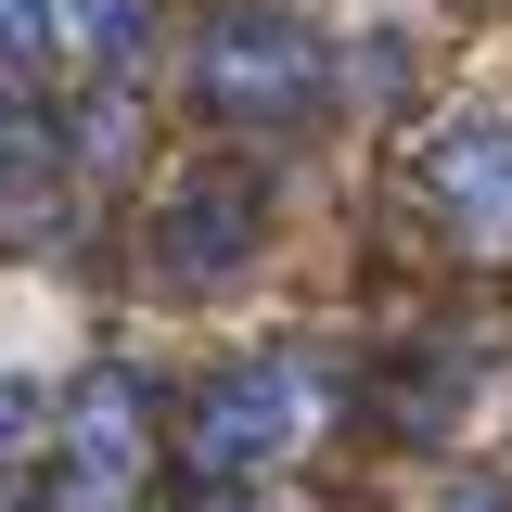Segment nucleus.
Returning a JSON list of instances; mask_svg holds the SVG:
<instances>
[{
  "mask_svg": "<svg viewBox=\"0 0 512 512\" xmlns=\"http://www.w3.org/2000/svg\"><path fill=\"white\" fill-rule=\"evenodd\" d=\"M26 436H39V397H26V384H0V461H13Z\"/></svg>",
  "mask_w": 512,
  "mask_h": 512,
  "instance_id": "obj_8",
  "label": "nucleus"
},
{
  "mask_svg": "<svg viewBox=\"0 0 512 512\" xmlns=\"http://www.w3.org/2000/svg\"><path fill=\"white\" fill-rule=\"evenodd\" d=\"M436 512H512L500 487H436Z\"/></svg>",
  "mask_w": 512,
  "mask_h": 512,
  "instance_id": "obj_9",
  "label": "nucleus"
},
{
  "mask_svg": "<svg viewBox=\"0 0 512 512\" xmlns=\"http://www.w3.org/2000/svg\"><path fill=\"white\" fill-rule=\"evenodd\" d=\"M295 436H308V372H282V359L218 372L205 410H192V461H205V474H256V461H282Z\"/></svg>",
  "mask_w": 512,
  "mask_h": 512,
  "instance_id": "obj_2",
  "label": "nucleus"
},
{
  "mask_svg": "<svg viewBox=\"0 0 512 512\" xmlns=\"http://www.w3.org/2000/svg\"><path fill=\"white\" fill-rule=\"evenodd\" d=\"M13 154H26V116H13V103H0V167H13Z\"/></svg>",
  "mask_w": 512,
  "mask_h": 512,
  "instance_id": "obj_10",
  "label": "nucleus"
},
{
  "mask_svg": "<svg viewBox=\"0 0 512 512\" xmlns=\"http://www.w3.org/2000/svg\"><path fill=\"white\" fill-rule=\"evenodd\" d=\"M128 384H90V410H77V487H116L128 461H141V436H128Z\"/></svg>",
  "mask_w": 512,
  "mask_h": 512,
  "instance_id": "obj_5",
  "label": "nucleus"
},
{
  "mask_svg": "<svg viewBox=\"0 0 512 512\" xmlns=\"http://www.w3.org/2000/svg\"><path fill=\"white\" fill-rule=\"evenodd\" d=\"M154 256H167V282H231L256 256V180H180L167 192V231H154Z\"/></svg>",
  "mask_w": 512,
  "mask_h": 512,
  "instance_id": "obj_4",
  "label": "nucleus"
},
{
  "mask_svg": "<svg viewBox=\"0 0 512 512\" xmlns=\"http://www.w3.org/2000/svg\"><path fill=\"white\" fill-rule=\"evenodd\" d=\"M423 205L461 244H512V116H448L423 141Z\"/></svg>",
  "mask_w": 512,
  "mask_h": 512,
  "instance_id": "obj_3",
  "label": "nucleus"
},
{
  "mask_svg": "<svg viewBox=\"0 0 512 512\" xmlns=\"http://www.w3.org/2000/svg\"><path fill=\"white\" fill-rule=\"evenodd\" d=\"M77 26H90L103 64H141V52H154V13H141V0H77Z\"/></svg>",
  "mask_w": 512,
  "mask_h": 512,
  "instance_id": "obj_6",
  "label": "nucleus"
},
{
  "mask_svg": "<svg viewBox=\"0 0 512 512\" xmlns=\"http://www.w3.org/2000/svg\"><path fill=\"white\" fill-rule=\"evenodd\" d=\"M52 39V0H0V52H39Z\"/></svg>",
  "mask_w": 512,
  "mask_h": 512,
  "instance_id": "obj_7",
  "label": "nucleus"
},
{
  "mask_svg": "<svg viewBox=\"0 0 512 512\" xmlns=\"http://www.w3.org/2000/svg\"><path fill=\"white\" fill-rule=\"evenodd\" d=\"M192 90H205L218 116H244V128H282V116L320 103V39L295 13H269V0H231V13L205 26V52H192Z\"/></svg>",
  "mask_w": 512,
  "mask_h": 512,
  "instance_id": "obj_1",
  "label": "nucleus"
}]
</instances>
